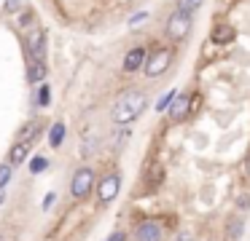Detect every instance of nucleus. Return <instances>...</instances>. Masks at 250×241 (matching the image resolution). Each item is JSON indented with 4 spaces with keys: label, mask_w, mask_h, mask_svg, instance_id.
<instances>
[{
    "label": "nucleus",
    "mask_w": 250,
    "mask_h": 241,
    "mask_svg": "<svg viewBox=\"0 0 250 241\" xmlns=\"http://www.w3.org/2000/svg\"><path fill=\"white\" fill-rule=\"evenodd\" d=\"M146 107H148L146 91L129 89V91H124V94L116 96L113 110H110V121H113L116 126H129L132 121H137V118L146 112Z\"/></svg>",
    "instance_id": "1"
},
{
    "label": "nucleus",
    "mask_w": 250,
    "mask_h": 241,
    "mask_svg": "<svg viewBox=\"0 0 250 241\" xmlns=\"http://www.w3.org/2000/svg\"><path fill=\"white\" fill-rule=\"evenodd\" d=\"M191 16H194V14H188V11H183V8H175L172 14H169L164 32H167V37L172 43H180V40L188 37L191 27H194V19H191Z\"/></svg>",
    "instance_id": "2"
},
{
    "label": "nucleus",
    "mask_w": 250,
    "mask_h": 241,
    "mask_svg": "<svg viewBox=\"0 0 250 241\" xmlns=\"http://www.w3.org/2000/svg\"><path fill=\"white\" fill-rule=\"evenodd\" d=\"M169 62H172V51H169L167 46H162V48H156V51H151L148 54V59H146V75L148 78H159V75H164L167 73V67H169Z\"/></svg>",
    "instance_id": "3"
},
{
    "label": "nucleus",
    "mask_w": 250,
    "mask_h": 241,
    "mask_svg": "<svg viewBox=\"0 0 250 241\" xmlns=\"http://www.w3.org/2000/svg\"><path fill=\"white\" fill-rule=\"evenodd\" d=\"M92 187H94V169L92 166L76 169V174H73V180H70V196L73 198H86L89 193H92Z\"/></svg>",
    "instance_id": "4"
},
{
    "label": "nucleus",
    "mask_w": 250,
    "mask_h": 241,
    "mask_svg": "<svg viewBox=\"0 0 250 241\" xmlns=\"http://www.w3.org/2000/svg\"><path fill=\"white\" fill-rule=\"evenodd\" d=\"M164 228L159 220H143L135 228V241H162Z\"/></svg>",
    "instance_id": "5"
},
{
    "label": "nucleus",
    "mask_w": 250,
    "mask_h": 241,
    "mask_svg": "<svg viewBox=\"0 0 250 241\" xmlns=\"http://www.w3.org/2000/svg\"><path fill=\"white\" fill-rule=\"evenodd\" d=\"M119 190H121V177L119 174L103 177L100 185H97V196H100V201H103V204H110L116 196H119Z\"/></svg>",
    "instance_id": "6"
},
{
    "label": "nucleus",
    "mask_w": 250,
    "mask_h": 241,
    "mask_svg": "<svg viewBox=\"0 0 250 241\" xmlns=\"http://www.w3.org/2000/svg\"><path fill=\"white\" fill-rule=\"evenodd\" d=\"M27 54H30V59L46 62V32L43 30H30L27 32Z\"/></svg>",
    "instance_id": "7"
},
{
    "label": "nucleus",
    "mask_w": 250,
    "mask_h": 241,
    "mask_svg": "<svg viewBox=\"0 0 250 241\" xmlns=\"http://www.w3.org/2000/svg\"><path fill=\"white\" fill-rule=\"evenodd\" d=\"M146 59H148V51L143 46H137V48H132V51H126L121 67H124V73H137L140 67H146Z\"/></svg>",
    "instance_id": "8"
},
{
    "label": "nucleus",
    "mask_w": 250,
    "mask_h": 241,
    "mask_svg": "<svg viewBox=\"0 0 250 241\" xmlns=\"http://www.w3.org/2000/svg\"><path fill=\"white\" fill-rule=\"evenodd\" d=\"M188 107H191V96L186 94V91H180V94H175V99H172V105H169V121H183L186 115H188Z\"/></svg>",
    "instance_id": "9"
},
{
    "label": "nucleus",
    "mask_w": 250,
    "mask_h": 241,
    "mask_svg": "<svg viewBox=\"0 0 250 241\" xmlns=\"http://www.w3.org/2000/svg\"><path fill=\"white\" fill-rule=\"evenodd\" d=\"M46 62H41V59H30L27 62V83L30 86H41L46 80Z\"/></svg>",
    "instance_id": "10"
},
{
    "label": "nucleus",
    "mask_w": 250,
    "mask_h": 241,
    "mask_svg": "<svg viewBox=\"0 0 250 241\" xmlns=\"http://www.w3.org/2000/svg\"><path fill=\"white\" fill-rule=\"evenodd\" d=\"M27 155H30V145L27 142H14L11 148H8V164L11 166H19V164H24L27 161Z\"/></svg>",
    "instance_id": "11"
},
{
    "label": "nucleus",
    "mask_w": 250,
    "mask_h": 241,
    "mask_svg": "<svg viewBox=\"0 0 250 241\" xmlns=\"http://www.w3.org/2000/svg\"><path fill=\"white\" fill-rule=\"evenodd\" d=\"M242 228H245V217H239V214L229 217L226 220V239L229 241H237L239 236H242Z\"/></svg>",
    "instance_id": "12"
},
{
    "label": "nucleus",
    "mask_w": 250,
    "mask_h": 241,
    "mask_svg": "<svg viewBox=\"0 0 250 241\" xmlns=\"http://www.w3.org/2000/svg\"><path fill=\"white\" fill-rule=\"evenodd\" d=\"M231 40H234V30L229 24H218L215 30H212V43H215V46H229Z\"/></svg>",
    "instance_id": "13"
},
{
    "label": "nucleus",
    "mask_w": 250,
    "mask_h": 241,
    "mask_svg": "<svg viewBox=\"0 0 250 241\" xmlns=\"http://www.w3.org/2000/svg\"><path fill=\"white\" fill-rule=\"evenodd\" d=\"M38 134H41V121H30L27 126H22V129H19V142L33 145L35 139H38Z\"/></svg>",
    "instance_id": "14"
},
{
    "label": "nucleus",
    "mask_w": 250,
    "mask_h": 241,
    "mask_svg": "<svg viewBox=\"0 0 250 241\" xmlns=\"http://www.w3.org/2000/svg\"><path fill=\"white\" fill-rule=\"evenodd\" d=\"M164 180V166L162 164H148V171H146V185L148 187H159V182Z\"/></svg>",
    "instance_id": "15"
},
{
    "label": "nucleus",
    "mask_w": 250,
    "mask_h": 241,
    "mask_svg": "<svg viewBox=\"0 0 250 241\" xmlns=\"http://www.w3.org/2000/svg\"><path fill=\"white\" fill-rule=\"evenodd\" d=\"M62 139H65V123L57 121L54 126H51V131H49V145H51V148H60Z\"/></svg>",
    "instance_id": "16"
},
{
    "label": "nucleus",
    "mask_w": 250,
    "mask_h": 241,
    "mask_svg": "<svg viewBox=\"0 0 250 241\" xmlns=\"http://www.w3.org/2000/svg\"><path fill=\"white\" fill-rule=\"evenodd\" d=\"M35 102H38V107L51 105V86L49 83H41L38 86V91H35Z\"/></svg>",
    "instance_id": "17"
},
{
    "label": "nucleus",
    "mask_w": 250,
    "mask_h": 241,
    "mask_svg": "<svg viewBox=\"0 0 250 241\" xmlns=\"http://www.w3.org/2000/svg\"><path fill=\"white\" fill-rule=\"evenodd\" d=\"M46 166H49V161H46L43 155H35V158L30 161V174H43Z\"/></svg>",
    "instance_id": "18"
},
{
    "label": "nucleus",
    "mask_w": 250,
    "mask_h": 241,
    "mask_svg": "<svg viewBox=\"0 0 250 241\" xmlns=\"http://www.w3.org/2000/svg\"><path fill=\"white\" fill-rule=\"evenodd\" d=\"M11 177H14V166L11 164H0V187H8Z\"/></svg>",
    "instance_id": "19"
},
{
    "label": "nucleus",
    "mask_w": 250,
    "mask_h": 241,
    "mask_svg": "<svg viewBox=\"0 0 250 241\" xmlns=\"http://www.w3.org/2000/svg\"><path fill=\"white\" fill-rule=\"evenodd\" d=\"M202 3H205V0H178V8H183V11H188V14H196V11L202 8Z\"/></svg>",
    "instance_id": "20"
},
{
    "label": "nucleus",
    "mask_w": 250,
    "mask_h": 241,
    "mask_svg": "<svg viewBox=\"0 0 250 241\" xmlns=\"http://www.w3.org/2000/svg\"><path fill=\"white\" fill-rule=\"evenodd\" d=\"M175 94H178V91H167V94H164L162 99L156 102V112H164V110H169V105H172Z\"/></svg>",
    "instance_id": "21"
},
{
    "label": "nucleus",
    "mask_w": 250,
    "mask_h": 241,
    "mask_svg": "<svg viewBox=\"0 0 250 241\" xmlns=\"http://www.w3.org/2000/svg\"><path fill=\"white\" fill-rule=\"evenodd\" d=\"M35 21V11L30 8V11H22V14H19V27H30Z\"/></svg>",
    "instance_id": "22"
},
{
    "label": "nucleus",
    "mask_w": 250,
    "mask_h": 241,
    "mask_svg": "<svg viewBox=\"0 0 250 241\" xmlns=\"http://www.w3.org/2000/svg\"><path fill=\"white\" fill-rule=\"evenodd\" d=\"M146 19H148V11H140V14H135V16L129 19V27H137V24H143Z\"/></svg>",
    "instance_id": "23"
},
{
    "label": "nucleus",
    "mask_w": 250,
    "mask_h": 241,
    "mask_svg": "<svg viewBox=\"0 0 250 241\" xmlns=\"http://www.w3.org/2000/svg\"><path fill=\"white\" fill-rule=\"evenodd\" d=\"M19 8H22V0H6V11H8V14H17Z\"/></svg>",
    "instance_id": "24"
},
{
    "label": "nucleus",
    "mask_w": 250,
    "mask_h": 241,
    "mask_svg": "<svg viewBox=\"0 0 250 241\" xmlns=\"http://www.w3.org/2000/svg\"><path fill=\"white\" fill-rule=\"evenodd\" d=\"M54 201H57V193L54 190L46 193V196H43V209H51V206H54Z\"/></svg>",
    "instance_id": "25"
},
{
    "label": "nucleus",
    "mask_w": 250,
    "mask_h": 241,
    "mask_svg": "<svg viewBox=\"0 0 250 241\" xmlns=\"http://www.w3.org/2000/svg\"><path fill=\"white\" fill-rule=\"evenodd\" d=\"M105 241H126V233H124V230H113Z\"/></svg>",
    "instance_id": "26"
},
{
    "label": "nucleus",
    "mask_w": 250,
    "mask_h": 241,
    "mask_svg": "<svg viewBox=\"0 0 250 241\" xmlns=\"http://www.w3.org/2000/svg\"><path fill=\"white\" fill-rule=\"evenodd\" d=\"M172 241H194V236H191V233H178Z\"/></svg>",
    "instance_id": "27"
},
{
    "label": "nucleus",
    "mask_w": 250,
    "mask_h": 241,
    "mask_svg": "<svg viewBox=\"0 0 250 241\" xmlns=\"http://www.w3.org/2000/svg\"><path fill=\"white\" fill-rule=\"evenodd\" d=\"M6 201V187H0V204Z\"/></svg>",
    "instance_id": "28"
},
{
    "label": "nucleus",
    "mask_w": 250,
    "mask_h": 241,
    "mask_svg": "<svg viewBox=\"0 0 250 241\" xmlns=\"http://www.w3.org/2000/svg\"><path fill=\"white\" fill-rule=\"evenodd\" d=\"M245 166H248V174H250V155H248V161H245Z\"/></svg>",
    "instance_id": "29"
},
{
    "label": "nucleus",
    "mask_w": 250,
    "mask_h": 241,
    "mask_svg": "<svg viewBox=\"0 0 250 241\" xmlns=\"http://www.w3.org/2000/svg\"><path fill=\"white\" fill-rule=\"evenodd\" d=\"M0 241H6V236H3V233H0Z\"/></svg>",
    "instance_id": "30"
}]
</instances>
